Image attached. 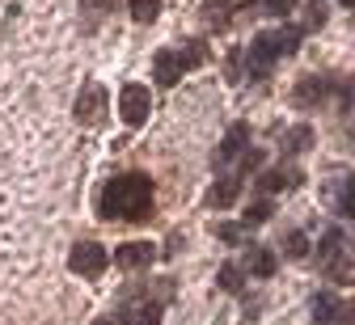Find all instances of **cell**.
I'll list each match as a JSON object with an SVG mask.
<instances>
[{
	"mask_svg": "<svg viewBox=\"0 0 355 325\" xmlns=\"http://www.w3.org/2000/svg\"><path fill=\"white\" fill-rule=\"evenodd\" d=\"M106 262H110V254H106V245H98V241H80V245L68 254V270H72V274H85V279H98V274L106 270Z\"/></svg>",
	"mask_w": 355,
	"mask_h": 325,
	"instance_id": "2",
	"label": "cell"
},
{
	"mask_svg": "<svg viewBox=\"0 0 355 325\" xmlns=\"http://www.w3.org/2000/svg\"><path fill=\"white\" fill-rule=\"evenodd\" d=\"M351 321H355V308H351V304H338V313H334L330 325H351Z\"/></svg>",
	"mask_w": 355,
	"mask_h": 325,
	"instance_id": "28",
	"label": "cell"
},
{
	"mask_svg": "<svg viewBox=\"0 0 355 325\" xmlns=\"http://www.w3.org/2000/svg\"><path fill=\"white\" fill-rule=\"evenodd\" d=\"M338 254H343V228H326V232H322V241H318V262L330 266Z\"/></svg>",
	"mask_w": 355,
	"mask_h": 325,
	"instance_id": "17",
	"label": "cell"
},
{
	"mask_svg": "<svg viewBox=\"0 0 355 325\" xmlns=\"http://www.w3.org/2000/svg\"><path fill=\"white\" fill-rule=\"evenodd\" d=\"M94 325H114V321H106V317H102V321H94Z\"/></svg>",
	"mask_w": 355,
	"mask_h": 325,
	"instance_id": "31",
	"label": "cell"
},
{
	"mask_svg": "<svg viewBox=\"0 0 355 325\" xmlns=\"http://www.w3.org/2000/svg\"><path fill=\"white\" fill-rule=\"evenodd\" d=\"M148 110H153V98H148L144 85H123L119 89V114H123L127 127H144Z\"/></svg>",
	"mask_w": 355,
	"mask_h": 325,
	"instance_id": "3",
	"label": "cell"
},
{
	"mask_svg": "<svg viewBox=\"0 0 355 325\" xmlns=\"http://www.w3.org/2000/svg\"><path fill=\"white\" fill-rule=\"evenodd\" d=\"M216 237L225 241V245H237V241H241V224H220V228H216Z\"/></svg>",
	"mask_w": 355,
	"mask_h": 325,
	"instance_id": "26",
	"label": "cell"
},
{
	"mask_svg": "<svg viewBox=\"0 0 355 325\" xmlns=\"http://www.w3.org/2000/svg\"><path fill=\"white\" fill-rule=\"evenodd\" d=\"M275 60H279V51H275V38H271V34H258V38L245 46V72H250L254 80H262L266 72H271Z\"/></svg>",
	"mask_w": 355,
	"mask_h": 325,
	"instance_id": "4",
	"label": "cell"
},
{
	"mask_svg": "<svg viewBox=\"0 0 355 325\" xmlns=\"http://www.w3.org/2000/svg\"><path fill=\"white\" fill-rule=\"evenodd\" d=\"M334 211L338 216H355V177H347V186H343V191H338V199H334Z\"/></svg>",
	"mask_w": 355,
	"mask_h": 325,
	"instance_id": "23",
	"label": "cell"
},
{
	"mask_svg": "<svg viewBox=\"0 0 355 325\" xmlns=\"http://www.w3.org/2000/svg\"><path fill=\"white\" fill-rule=\"evenodd\" d=\"M245 274H254V279H271V274H275V254L262 249V245H245Z\"/></svg>",
	"mask_w": 355,
	"mask_h": 325,
	"instance_id": "13",
	"label": "cell"
},
{
	"mask_svg": "<svg viewBox=\"0 0 355 325\" xmlns=\"http://www.w3.org/2000/svg\"><path fill=\"white\" fill-rule=\"evenodd\" d=\"M178 60H182V68L191 72V68H199L203 60H207V46H203V38H191L182 51H178Z\"/></svg>",
	"mask_w": 355,
	"mask_h": 325,
	"instance_id": "19",
	"label": "cell"
},
{
	"mask_svg": "<svg viewBox=\"0 0 355 325\" xmlns=\"http://www.w3.org/2000/svg\"><path fill=\"white\" fill-rule=\"evenodd\" d=\"M98 216L110 220H136L144 224L153 216V177L148 173H119L102 186L98 195Z\"/></svg>",
	"mask_w": 355,
	"mask_h": 325,
	"instance_id": "1",
	"label": "cell"
},
{
	"mask_svg": "<svg viewBox=\"0 0 355 325\" xmlns=\"http://www.w3.org/2000/svg\"><path fill=\"white\" fill-rule=\"evenodd\" d=\"M254 186H258L262 195H275V191H292V186H300V169H296V165H279V169H262Z\"/></svg>",
	"mask_w": 355,
	"mask_h": 325,
	"instance_id": "6",
	"label": "cell"
},
{
	"mask_svg": "<svg viewBox=\"0 0 355 325\" xmlns=\"http://www.w3.org/2000/svg\"><path fill=\"white\" fill-rule=\"evenodd\" d=\"M233 5H245V9H250V5H254V0H233Z\"/></svg>",
	"mask_w": 355,
	"mask_h": 325,
	"instance_id": "30",
	"label": "cell"
},
{
	"mask_svg": "<svg viewBox=\"0 0 355 325\" xmlns=\"http://www.w3.org/2000/svg\"><path fill=\"white\" fill-rule=\"evenodd\" d=\"M153 258H157V245H153V241H127V245L114 249V262H119L123 270H140V266H148Z\"/></svg>",
	"mask_w": 355,
	"mask_h": 325,
	"instance_id": "8",
	"label": "cell"
},
{
	"mask_svg": "<svg viewBox=\"0 0 355 325\" xmlns=\"http://www.w3.org/2000/svg\"><path fill=\"white\" fill-rule=\"evenodd\" d=\"M187 68H182V60H178V51H157V60H153V80L157 85H178V76H182Z\"/></svg>",
	"mask_w": 355,
	"mask_h": 325,
	"instance_id": "10",
	"label": "cell"
},
{
	"mask_svg": "<svg viewBox=\"0 0 355 325\" xmlns=\"http://www.w3.org/2000/svg\"><path fill=\"white\" fill-rule=\"evenodd\" d=\"M245 148H250V123H233V127L225 131V139H220V148H216V165L241 157Z\"/></svg>",
	"mask_w": 355,
	"mask_h": 325,
	"instance_id": "7",
	"label": "cell"
},
{
	"mask_svg": "<svg viewBox=\"0 0 355 325\" xmlns=\"http://www.w3.org/2000/svg\"><path fill=\"white\" fill-rule=\"evenodd\" d=\"M338 304H343V300H338L334 292H318V296H313V304H309V313H313V321H318V325H330V321H334V313H338Z\"/></svg>",
	"mask_w": 355,
	"mask_h": 325,
	"instance_id": "15",
	"label": "cell"
},
{
	"mask_svg": "<svg viewBox=\"0 0 355 325\" xmlns=\"http://www.w3.org/2000/svg\"><path fill=\"white\" fill-rule=\"evenodd\" d=\"M271 38H275V51H279V55H296L304 30H300V26H279V30H271Z\"/></svg>",
	"mask_w": 355,
	"mask_h": 325,
	"instance_id": "16",
	"label": "cell"
},
{
	"mask_svg": "<svg viewBox=\"0 0 355 325\" xmlns=\"http://www.w3.org/2000/svg\"><path fill=\"white\" fill-rule=\"evenodd\" d=\"M106 89L94 80V85H85L80 89V98H76V123H85V127H98L102 123V114H106Z\"/></svg>",
	"mask_w": 355,
	"mask_h": 325,
	"instance_id": "5",
	"label": "cell"
},
{
	"mask_svg": "<svg viewBox=\"0 0 355 325\" xmlns=\"http://www.w3.org/2000/svg\"><path fill=\"white\" fill-rule=\"evenodd\" d=\"M127 13L136 17L140 26H148V21H157V13H161V0H127Z\"/></svg>",
	"mask_w": 355,
	"mask_h": 325,
	"instance_id": "18",
	"label": "cell"
},
{
	"mask_svg": "<svg viewBox=\"0 0 355 325\" xmlns=\"http://www.w3.org/2000/svg\"><path fill=\"white\" fill-rule=\"evenodd\" d=\"M258 169H262V152H258V148L241 152V173H258Z\"/></svg>",
	"mask_w": 355,
	"mask_h": 325,
	"instance_id": "27",
	"label": "cell"
},
{
	"mask_svg": "<svg viewBox=\"0 0 355 325\" xmlns=\"http://www.w3.org/2000/svg\"><path fill=\"white\" fill-rule=\"evenodd\" d=\"M237 195H241V182H237V177H220L211 191H207V207H216V211H220V207H233Z\"/></svg>",
	"mask_w": 355,
	"mask_h": 325,
	"instance_id": "14",
	"label": "cell"
},
{
	"mask_svg": "<svg viewBox=\"0 0 355 325\" xmlns=\"http://www.w3.org/2000/svg\"><path fill=\"white\" fill-rule=\"evenodd\" d=\"M326 26V5H322V0H309V5H304V26L300 30H322Z\"/></svg>",
	"mask_w": 355,
	"mask_h": 325,
	"instance_id": "24",
	"label": "cell"
},
{
	"mask_svg": "<svg viewBox=\"0 0 355 325\" xmlns=\"http://www.w3.org/2000/svg\"><path fill=\"white\" fill-rule=\"evenodd\" d=\"M233 0H203V5H199V13H203V21L220 34V30H229L233 26Z\"/></svg>",
	"mask_w": 355,
	"mask_h": 325,
	"instance_id": "11",
	"label": "cell"
},
{
	"mask_svg": "<svg viewBox=\"0 0 355 325\" xmlns=\"http://www.w3.org/2000/svg\"><path fill=\"white\" fill-rule=\"evenodd\" d=\"M266 9H271V13H288L292 0H266Z\"/></svg>",
	"mask_w": 355,
	"mask_h": 325,
	"instance_id": "29",
	"label": "cell"
},
{
	"mask_svg": "<svg viewBox=\"0 0 355 325\" xmlns=\"http://www.w3.org/2000/svg\"><path fill=\"white\" fill-rule=\"evenodd\" d=\"M326 93H330V80H326V76H300L296 89H292V102H296L300 110H309V106H318Z\"/></svg>",
	"mask_w": 355,
	"mask_h": 325,
	"instance_id": "9",
	"label": "cell"
},
{
	"mask_svg": "<svg viewBox=\"0 0 355 325\" xmlns=\"http://www.w3.org/2000/svg\"><path fill=\"white\" fill-rule=\"evenodd\" d=\"M304 148H313V127H309V123L288 127L284 139H279V152H284V157H300Z\"/></svg>",
	"mask_w": 355,
	"mask_h": 325,
	"instance_id": "12",
	"label": "cell"
},
{
	"mask_svg": "<svg viewBox=\"0 0 355 325\" xmlns=\"http://www.w3.org/2000/svg\"><path fill=\"white\" fill-rule=\"evenodd\" d=\"M271 211H275V207H271V199H258V203H250V207H245V216H241V220H245V228H258V224L271 220Z\"/></svg>",
	"mask_w": 355,
	"mask_h": 325,
	"instance_id": "21",
	"label": "cell"
},
{
	"mask_svg": "<svg viewBox=\"0 0 355 325\" xmlns=\"http://www.w3.org/2000/svg\"><path fill=\"white\" fill-rule=\"evenodd\" d=\"M304 254H309V237H304V232H288V237H284V258L300 262Z\"/></svg>",
	"mask_w": 355,
	"mask_h": 325,
	"instance_id": "22",
	"label": "cell"
},
{
	"mask_svg": "<svg viewBox=\"0 0 355 325\" xmlns=\"http://www.w3.org/2000/svg\"><path fill=\"white\" fill-rule=\"evenodd\" d=\"M241 279H245L241 266L237 262H225V266H220V274H216V283L225 288V292H241Z\"/></svg>",
	"mask_w": 355,
	"mask_h": 325,
	"instance_id": "20",
	"label": "cell"
},
{
	"mask_svg": "<svg viewBox=\"0 0 355 325\" xmlns=\"http://www.w3.org/2000/svg\"><path fill=\"white\" fill-rule=\"evenodd\" d=\"M338 5H347V9H351V5H355V0H338Z\"/></svg>",
	"mask_w": 355,
	"mask_h": 325,
	"instance_id": "32",
	"label": "cell"
},
{
	"mask_svg": "<svg viewBox=\"0 0 355 325\" xmlns=\"http://www.w3.org/2000/svg\"><path fill=\"white\" fill-rule=\"evenodd\" d=\"M131 325H161V304H157V300L140 304L136 313H131Z\"/></svg>",
	"mask_w": 355,
	"mask_h": 325,
	"instance_id": "25",
	"label": "cell"
}]
</instances>
